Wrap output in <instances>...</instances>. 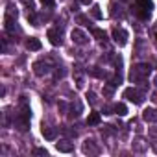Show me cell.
<instances>
[{
    "label": "cell",
    "mask_w": 157,
    "mask_h": 157,
    "mask_svg": "<svg viewBox=\"0 0 157 157\" xmlns=\"http://www.w3.org/2000/svg\"><path fill=\"white\" fill-rule=\"evenodd\" d=\"M33 153H35V155H44V157L48 155V151H46L44 148H35V150H33Z\"/></svg>",
    "instance_id": "cb8c5ba5"
},
{
    "label": "cell",
    "mask_w": 157,
    "mask_h": 157,
    "mask_svg": "<svg viewBox=\"0 0 157 157\" xmlns=\"http://www.w3.org/2000/svg\"><path fill=\"white\" fill-rule=\"evenodd\" d=\"M131 148H133V151H137V153H144V151H148V142H146L142 137H139V139L133 140Z\"/></svg>",
    "instance_id": "ba28073f"
},
{
    "label": "cell",
    "mask_w": 157,
    "mask_h": 157,
    "mask_svg": "<svg viewBox=\"0 0 157 157\" xmlns=\"http://www.w3.org/2000/svg\"><path fill=\"white\" fill-rule=\"evenodd\" d=\"M41 2H43L44 6H48V8H52V6H54V0H41Z\"/></svg>",
    "instance_id": "83f0119b"
},
{
    "label": "cell",
    "mask_w": 157,
    "mask_h": 157,
    "mask_svg": "<svg viewBox=\"0 0 157 157\" xmlns=\"http://www.w3.org/2000/svg\"><path fill=\"white\" fill-rule=\"evenodd\" d=\"M48 39H50V43L54 44V46H61L63 44V39H61V32H57V30H48Z\"/></svg>",
    "instance_id": "8fae6325"
},
{
    "label": "cell",
    "mask_w": 157,
    "mask_h": 157,
    "mask_svg": "<svg viewBox=\"0 0 157 157\" xmlns=\"http://www.w3.org/2000/svg\"><path fill=\"white\" fill-rule=\"evenodd\" d=\"M137 15H139L140 19H144V21H146V19L150 17V11H148V10H140V8H137Z\"/></svg>",
    "instance_id": "7402d4cb"
},
{
    "label": "cell",
    "mask_w": 157,
    "mask_h": 157,
    "mask_svg": "<svg viewBox=\"0 0 157 157\" xmlns=\"http://www.w3.org/2000/svg\"><path fill=\"white\" fill-rule=\"evenodd\" d=\"M91 15H93L94 19H98V21H100V19H102V11H100V6H96V4H94V6H93V10H91Z\"/></svg>",
    "instance_id": "44dd1931"
},
{
    "label": "cell",
    "mask_w": 157,
    "mask_h": 157,
    "mask_svg": "<svg viewBox=\"0 0 157 157\" xmlns=\"http://www.w3.org/2000/svg\"><path fill=\"white\" fill-rule=\"evenodd\" d=\"M142 120L148 122V124H155V122H157V111L151 109V107L144 109V111H142Z\"/></svg>",
    "instance_id": "30bf717a"
},
{
    "label": "cell",
    "mask_w": 157,
    "mask_h": 157,
    "mask_svg": "<svg viewBox=\"0 0 157 157\" xmlns=\"http://www.w3.org/2000/svg\"><path fill=\"white\" fill-rule=\"evenodd\" d=\"M6 15H8V17H13V19H17V17H19V11L10 4V6H8V10H6Z\"/></svg>",
    "instance_id": "ffe728a7"
},
{
    "label": "cell",
    "mask_w": 157,
    "mask_h": 157,
    "mask_svg": "<svg viewBox=\"0 0 157 157\" xmlns=\"http://www.w3.org/2000/svg\"><path fill=\"white\" fill-rule=\"evenodd\" d=\"M82 2H83V4H89V2H91V0H82Z\"/></svg>",
    "instance_id": "f1b7e54d"
},
{
    "label": "cell",
    "mask_w": 157,
    "mask_h": 157,
    "mask_svg": "<svg viewBox=\"0 0 157 157\" xmlns=\"http://www.w3.org/2000/svg\"><path fill=\"white\" fill-rule=\"evenodd\" d=\"M43 137L46 139V140H56V137H57V129L56 128H50V126H43Z\"/></svg>",
    "instance_id": "4fadbf2b"
},
{
    "label": "cell",
    "mask_w": 157,
    "mask_h": 157,
    "mask_svg": "<svg viewBox=\"0 0 157 157\" xmlns=\"http://www.w3.org/2000/svg\"><path fill=\"white\" fill-rule=\"evenodd\" d=\"M26 48L32 50V52H37V50H41V41H39L37 37H30V39L26 41Z\"/></svg>",
    "instance_id": "5bb4252c"
},
{
    "label": "cell",
    "mask_w": 157,
    "mask_h": 157,
    "mask_svg": "<svg viewBox=\"0 0 157 157\" xmlns=\"http://www.w3.org/2000/svg\"><path fill=\"white\" fill-rule=\"evenodd\" d=\"M70 37H72V43H74V44H80V46H85V44L89 43L87 33H85L83 30H80V28H74V30L70 32Z\"/></svg>",
    "instance_id": "3957f363"
},
{
    "label": "cell",
    "mask_w": 157,
    "mask_h": 157,
    "mask_svg": "<svg viewBox=\"0 0 157 157\" xmlns=\"http://www.w3.org/2000/svg\"><path fill=\"white\" fill-rule=\"evenodd\" d=\"M100 120H102V118H100V113L93 111V113L89 115V118H87V124H89V126H98V124H100Z\"/></svg>",
    "instance_id": "2e32d148"
},
{
    "label": "cell",
    "mask_w": 157,
    "mask_h": 157,
    "mask_svg": "<svg viewBox=\"0 0 157 157\" xmlns=\"http://www.w3.org/2000/svg\"><path fill=\"white\" fill-rule=\"evenodd\" d=\"M124 98L129 100V102H133V104H137V105H140V104L144 102L146 94H144V91H140V89H137V87H128V89L124 91Z\"/></svg>",
    "instance_id": "7a4b0ae2"
},
{
    "label": "cell",
    "mask_w": 157,
    "mask_h": 157,
    "mask_svg": "<svg viewBox=\"0 0 157 157\" xmlns=\"http://www.w3.org/2000/svg\"><path fill=\"white\" fill-rule=\"evenodd\" d=\"M93 35H94L98 41H105V39H107L105 32H104V30H100V28H93Z\"/></svg>",
    "instance_id": "ac0fdd59"
},
{
    "label": "cell",
    "mask_w": 157,
    "mask_h": 157,
    "mask_svg": "<svg viewBox=\"0 0 157 157\" xmlns=\"http://www.w3.org/2000/svg\"><path fill=\"white\" fill-rule=\"evenodd\" d=\"M89 74L94 76V78H104V72H102L98 67H91V68H89Z\"/></svg>",
    "instance_id": "d6986e66"
},
{
    "label": "cell",
    "mask_w": 157,
    "mask_h": 157,
    "mask_svg": "<svg viewBox=\"0 0 157 157\" xmlns=\"http://www.w3.org/2000/svg\"><path fill=\"white\" fill-rule=\"evenodd\" d=\"M87 98H89V102H91L93 105H94V104L98 102V100H96V94H94V93H87Z\"/></svg>",
    "instance_id": "484cf974"
},
{
    "label": "cell",
    "mask_w": 157,
    "mask_h": 157,
    "mask_svg": "<svg viewBox=\"0 0 157 157\" xmlns=\"http://www.w3.org/2000/svg\"><path fill=\"white\" fill-rule=\"evenodd\" d=\"M137 6H139L140 10H148V11H151V10H153L151 0H137Z\"/></svg>",
    "instance_id": "e0dca14e"
},
{
    "label": "cell",
    "mask_w": 157,
    "mask_h": 157,
    "mask_svg": "<svg viewBox=\"0 0 157 157\" xmlns=\"http://www.w3.org/2000/svg\"><path fill=\"white\" fill-rule=\"evenodd\" d=\"M150 72H151V67L146 63H140V65L133 67V70L129 74V80H131V83H144L146 78L150 76Z\"/></svg>",
    "instance_id": "6da1fadb"
},
{
    "label": "cell",
    "mask_w": 157,
    "mask_h": 157,
    "mask_svg": "<svg viewBox=\"0 0 157 157\" xmlns=\"http://www.w3.org/2000/svg\"><path fill=\"white\" fill-rule=\"evenodd\" d=\"M22 2H24V6H26V8H30V11H33V10H35L33 0H22Z\"/></svg>",
    "instance_id": "4316f807"
},
{
    "label": "cell",
    "mask_w": 157,
    "mask_h": 157,
    "mask_svg": "<svg viewBox=\"0 0 157 157\" xmlns=\"http://www.w3.org/2000/svg\"><path fill=\"white\" fill-rule=\"evenodd\" d=\"M65 74H67L65 68H57V70H56V80H59V78H65Z\"/></svg>",
    "instance_id": "d4e9b609"
},
{
    "label": "cell",
    "mask_w": 157,
    "mask_h": 157,
    "mask_svg": "<svg viewBox=\"0 0 157 157\" xmlns=\"http://www.w3.org/2000/svg\"><path fill=\"white\" fill-rule=\"evenodd\" d=\"M113 111H115V115H118V117H126V115H128L126 104H115V105H113Z\"/></svg>",
    "instance_id": "9a60e30c"
},
{
    "label": "cell",
    "mask_w": 157,
    "mask_h": 157,
    "mask_svg": "<svg viewBox=\"0 0 157 157\" xmlns=\"http://www.w3.org/2000/svg\"><path fill=\"white\" fill-rule=\"evenodd\" d=\"M56 148H57V151H61V153H70V151L74 150V144H72L70 140L63 139V140L56 142Z\"/></svg>",
    "instance_id": "9c48e42d"
},
{
    "label": "cell",
    "mask_w": 157,
    "mask_h": 157,
    "mask_svg": "<svg viewBox=\"0 0 157 157\" xmlns=\"http://www.w3.org/2000/svg\"><path fill=\"white\" fill-rule=\"evenodd\" d=\"M33 72L37 76H44V74L50 72V65L46 61H37V63H33Z\"/></svg>",
    "instance_id": "52a82bcc"
},
{
    "label": "cell",
    "mask_w": 157,
    "mask_h": 157,
    "mask_svg": "<svg viewBox=\"0 0 157 157\" xmlns=\"http://www.w3.org/2000/svg\"><path fill=\"white\" fill-rule=\"evenodd\" d=\"M113 41H115L118 46H126V44H128V32L122 30V28H115V30H113Z\"/></svg>",
    "instance_id": "5b68a950"
},
{
    "label": "cell",
    "mask_w": 157,
    "mask_h": 157,
    "mask_svg": "<svg viewBox=\"0 0 157 157\" xmlns=\"http://www.w3.org/2000/svg\"><path fill=\"white\" fill-rule=\"evenodd\" d=\"M82 150H83V153H87V155H96V153H100V148H98V144H96L93 139H87V140L83 142Z\"/></svg>",
    "instance_id": "8992f818"
},
{
    "label": "cell",
    "mask_w": 157,
    "mask_h": 157,
    "mask_svg": "<svg viewBox=\"0 0 157 157\" xmlns=\"http://www.w3.org/2000/svg\"><path fill=\"white\" fill-rule=\"evenodd\" d=\"M30 117H32V115L19 113V115L15 117V128H17L19 131H28V128H30Z\"/></svg>",
    "instance_id": "277c9868"
},
{
    "label": "cell",
    "mask_w": 157,
    "mask_h": 157,
    "mask_svg": "<svg viewBox=\"0 0 157 157\" xmlns=\"http://www.w3.org/2000/svg\"><path fill=\"white\" fill-rule=\"evenodd\" d=\"M4 28H6L8 33H15V30H17V19L6 15V17H4Z\"/></svg>",
    "instance_id": "7c38bea8"
},
{
    "label": "cell",
    "mask_w": 157,
    "mask_h": 157,
    "mask_svg": "<svg viewBox=\"0 0 157 157\" xmlns=\"http://www.w3.org/2000/svg\"><path fill=\"white\" fill-rule=\"evenodd\" d=\"M113 91H115V87H113L111 83H109V85H104V96H111Z\"/></svg>",
    "instance_id": "603a6c76"
}]
</instances>
